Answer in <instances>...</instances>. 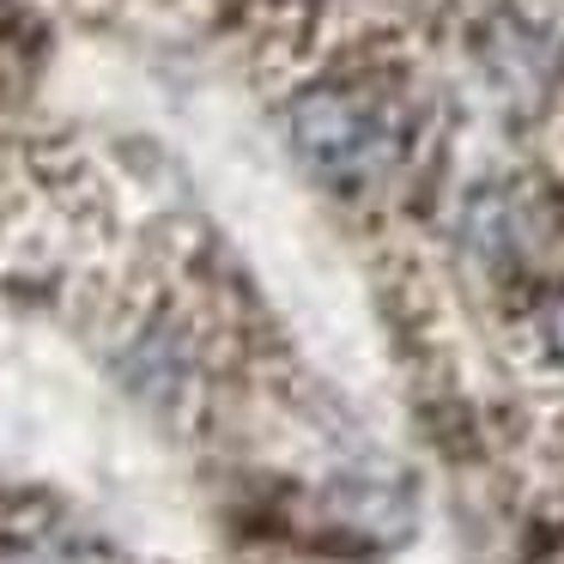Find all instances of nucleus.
<instances>
[{"instance_id":"obj_1","label":"nucleus","mask_w":564,"mask_h":564,"mask_svg":"<svg viewBox=\"0 0 564 564\" xmlns=\"http://www.w3.org/2000/svg\"><path fill=\"white\" fill-rule=\"evenodd\" d=\"M292 140L322 176H358L389 152V134L382 122L365 110V104L340 98V91H316L292 110Z\"/></svg>"},{"instance_id":"obj_2","label":"nucleus","mask_w":564,"mask_h":564,"mask_svg":"<svg viewBox=\"0 0 564 564\" xmlns=\"http://www.w3.org/2000/svg\"><path fill=\"white\" fill-rule=\"evenodd\" d=\"M546 334H552V346H558V358H564V297L546 310Z\"/></svg>"}]
</instances>
